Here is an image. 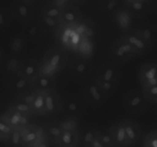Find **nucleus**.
I'll return each instance as SVG.
<instances>
[{
	"label": "nucleus",
	"instance_id": "obj_1",
	"mask_svg": "<svg viewBox=\"0 0 157 147\" xmlns=\"http://www.w3.org/2000/svg\"><path fill=\"white\" fill-rule=\"evenodd\" d=\"M68 58L65 49L58 46L50 47L41 61V74L56 77L67 66Z\"/></svg>",
	"mask_w": 157,
	"mask_h": 147
},
{
	"label": "nucleus",
	"instance_id": "obj_2",
	"mask_svg": "<svg viewBox=\"0 0 157 147\" xmlns=\"http://www.w3.org/2000/svg\"><path fill=\"white\" fill-rule=\"evenodd\" d=\"M109 55L116 63H126L139 55L137 51L123 37L117 38L109 47Z\"/></svg>",
	"mask_w": 157,
	"mask_h": 147
},
{
	"label": "nucleus",
	"instance_id": "obj_3",
	"mask_svg": "<svg viewBox=\"0 0 157 147\" xmlns=\"http://www.w3.org/2000/svg\"><path fill=\"white\" fill-rule=\"evenodd\" d=\"M149 101L142 89H132L124 94L122 104L126 111L131 114H140L147 109Z\"/></svg>",
	"mask_w": 157,
	"mask_h": 147
},
{
	"label": "nucleus",
	"instance_id": "obj_4",
	"mask_svg": "<svg viewBox=\"0 0 157 147\" xmlns=\"http://www.w3.org/2000/svg\"><path fill=\"white\" fill-rule=\"evenodd\" d=\"M57 40L64 49L77 51L82 37L77 32L74 26L61 24L55 33Z\"/></svg>",
	"mask_w": 157,
	"mask_h": 147
},
{
	"label": "nucleus",
	"instance_id": "obj_5",
	"mask_svg": "<svg viewBox=\"0 0 157 147\" xmlns=\"http://www.w3.org/2000/svg\"><path fill=\"white\" fill-rule=\"evenodd\" d=\"M82 95L84 100L92 107H101L108 100L94 79L87 81L84 84Z\"/></svg>",
	"mask_w": 157,
	"mask_h": 147
},
{
	"label": "nucleus",
	"instance_id": "obj_6",
	"mask_svg": "<svg viewBox=\"0 0 157 147\" xmlns=\"http://www.w3.org/2000/svg\"><path fill=\"white\" fill-rule=\"evenodd\" d=\"M14 19L23 24L31 23L35 16V8L32 1L15 0L11 6Z\"/></svg>",
	"mask_w": 157,
	"mask_h": 147
},
{
	"label": "nucleus",
	"instance_id": "obj_7",
	"mask_svg": "<svg viewBox=\"0 0 157 147\" xmlns=\"http://www.w3.org/2000/svg\"><path fill=\"white\" fill-rule=\"evenodd\" d=\"M94 66L90 59L78 56L68 61L67 70L72 77L78 80H87L93 72Z\"/></svg>",
	"mask_w": 157,
	"mask_h": 147
},
{
	"label": "nucleus",
	"instance_id": "obj_8",
	"mask_svg": "<svg viewBox=\"0 0 157 147\" xmlns=\"http://www.w3.org/2000/svg\"><path fill=\"white\" fill-rule=\"evenodd\" d=\"M21 135L23 147H35L41 142L48 139L44 126L35 123H31L22 129Z\"/></svg>",
	"mask_w": 157,
	"mask_h": 147
},
{
	"label": "nucleus",
	"instance_id": "obj_9",
	"mask_svg": "<svg viewBox=\"0 0 157 147\" xmlns=\"http://www.w3.org/2000/svg\"><path fill=\"white\" fill-rule=\"evenodd\" d=\"M137 79L141 87L157 84V61L150 60L141 64L138 67Z\"/></svg>",
	"mask_w": 157,
	"mask_h": 147
},
{
	"label": "nucleus",
	"instance_id": "obj_10",
	"mask_svg": "<svg viewBox=\"0 0 157 147\" xmlns=\"http://www.w3.org/2000/svg\"><path fill=\"white\" fill-rule=\"evenodd\" d=\"M94 79L101 81H120L121 70L114 61H105L98 67Z\"/></svg>",
	"mask_w": 157,
	"mask_h": 147
},
{
	"label": "nucleus",
	"instance_id": "obj_11",
	"mask_svg": "<svg viewBox=\"0 0 157 147\" xmlns=\"http://www.w3.org/2000/svg\"><path fill=\"white\" fill-rule=\"evenodd\" d=\"M0 117L6 119L14 129L22 130L32 123V116L25 115L13 109L8 107L7 110L1 113Z\"/></svg>",
	"mask_w": 157,
	"mask_h": 147
},
{
	"label": "nucleus",
	"instance_id": "obj_12",
	"mask_svg": "<svg viewBox=\"0 0 157 147\" xmlns=\"http://www.w3.org/2000/svg\"><path fill=\"white\" fill-rule=\"evenodd\" d=\"M111 18L117 28L122 31L123 33L131 30L133 28V23L135 18L125 6L118 9Z\"/></svg>",
	"mask_w": 157,
	"mask_h": 147
},
{
	"label": "nucleus",
	"instance_id": "obj_13",
	"mask_svg": "<svg viewBox=\"0 0 157 147\" xmlns=\"http://www.w3.org/2000/svg\"><path fill=\"white\" fill-rule=\"evenodd\" d=\"M7 87L9 90L15 93V95L25 93L34 88L32 81L18 74L9 76L7 81Z\"/></svg>",
	"mask_w": 157,
	"mask_h": 147
},
{
	"label": "nucleus",
	"instance_id": "obj_14",
	"mask_svg": "<svg viewBox=\"0 0 157 147\" xmlns=\"http://www.w3.org/2000/svg\"><path fill=\"white\" fill-rule=\"evenodd\" d=\"M46 105V116H53L61 113L64 107V100L56 89L44 93Z\"/></svg>",
	"mask_w": 157,
	"mask_h": 147
},
{
	"label": "nucleus",
	"instance_id": "obj_15",
	"mask_svg": "<svg viewBox=\"0 0 157 147\" xmlns=\"http://www.w3.org/2000/svg\"><path fill=\"white\" fill-rule=\"evenodd\" d=\"M126 41H128L139 53V55L147 53L151 48V46L141 37V35L136 32L134 28L128 32L123 33L122 36Z\"/></svg>",
	"mask_w": 157,
	"mask_h": 147
},
{
	"label": "nucleus",
	"instance_id": "obj_16",
	"mask_svg": "<svg viewBox=\"0 0 157 147\" xmlns=\"http://www.w3.org/2000/svg\"><path fill=\"white\" fill-rule=\"evenodd\" d=\"M41 74V61L35 58L22 60L18 74L33 81Z\"/></svg>",
	"mask_w": 157,
	"mask_h": 147
},
{
	"label": "nucleus",
	"instance_id": "obj_17",
	"mask_svg": "<svg viewBox=\"0 0 157 147\" xmlns=\"http://www.w3.org/2000/svg\"><path fill=\"white\" fill-rule=\"evenodd\" d=\"M64 107L63 110L67 113L69 116H79L84 111V102L80 96L77 95H69L63 99Z\"/></svg>",
	"mask_w": 157,
	"mask_h": 147
},
{
	"label": "nucleus",
	"instance_id": "obj_18",
	"mask_svg": "<svg viewBox=\"0 0 157 147\" xmlns=\"http://www.w3.org/2000/svg\"><path fill=\"white\" fill-rule=\"evenodd\" d=\"M83 18L81 11L77 5L71 4L62 9L60 21L61 24L75 26Z\"/></svg>",
	"mask_w": 157,
	"mask_h": 147
},
{
	"label": "nucleus",
	"instance_id": "obj_19",
	"mask_svg": "<svg viewBox=\"0 0 157 147\" xmlns=\"http://www.w3.org/2000/svg\"><path fill=\"white\" fill-rule=\"evenodd\" d=\"M109 131L116 147H129L124 119L113 123L109 128Z\"/></svg>",
	"mask_w": 157,
	"mask_h": 147
},
{
	"label": "nucleus",
	"instance_id": "obj_20",
	"mask_svg": "<svg viewBox=\"0 0 157 147\" xmlns=\"http://www.w3.org/2000/svg\"><path fill=\"white\" fill-rule=\"evenodd\" d=\"M124 123L127 133L128 145L129 147H131L136 145L142 136V128L136 121L132 119H124Z\"/></svg>",
	"mask_w": 157,
	"mask_h": 147
},
{
	"label": "nucleus",
	"instance_id": "obj_21",
	"mask_svg": "<svg viewBox=\"0 0 157 147\" xmlns=\"http://www.w3.org/2000/svg\"><path fill=\"white\" fill-rule=\"evenodd\" d=\"M75 30L84 38H88L95 41L98 35V28L96 24L90 19L83 18L75 26Z\"/></svg>",
	"mask_w": 157,
	"mask_h": 147
},
{
	"label": "nucleus",
	"instance_id": "obj_22",
	"mask_svg": "<svg viewBox=\"0 0 157 147\" xmlns=\"http://www.w3.org/2000/svg\"><path fill=\"white\" fill-rule=\"evenodd\" d=\"M80 143V130H64L55 145L57 147H78Z\"/></svg>",
	"mask_w": 157,
	"mask_h": 147
},
{
	"label": "nucleus",
	"instance_id": "obj_23",
	"mask_svg": "<svg viewBox=\"0 0 157 147\" xmlns=\"http://www.w3.org/2000/svg\"><path fill=\"white\" fill-rule=\"evenodd\" d=\"M125 6L131 12L135 18H140L145 16L150 10H152L150 0L126 2Z\"/></svg>",
	"mask_w": 157,
	"mask_h": 147
},
{
	"label": "nucleus",
	"instance_id": "obj_24",
	"mask_svg": "<svg viewBox=\"0 0 157 147\" xmlns=\"http://www.w3.org/2000/svg\"><path fill=\"white\" fill-rule=\"evenodd\" d=\"M134 29L151 47L155 45L157 41V27L156 25L145 23L135 27Z\"/></svg>",
	"mask_w": 157,
	"mask_h": 147
},
{
	"label": "nucleus",
	"instance_id": "obj_25",
	"mask_svg": "<svg viewBox=\"0 0 157 147\" xmlns=\"http://www.w3.org/2000/svg\"><path fill=\"white\" fill-rule=\"evenodd\" d=\"M33 87L38 91L47 92L56 89V77L40 74L33 81Z\"/></svg>",
	"mask_w": 157,
	"mask_h": 147
},
{
	"label": "nucleus",
	"instance_id": "obj_26",
	"mask_svg": "<svg viewBox=\"0 0 157 147\" xmlns=\"http://www.w3.org/2000/svg\"><path fill=\"white\" fill-rule=\"evenodd\" d=\"M38 22L42 32L45 34L55 33L58 27L61 25L60 18H52L41 14L39 15Z\"/></svg>",
	"mask_w": 157,
	"mask_h": 147
},
{
	"label": "nucleus",
	"instance_id": "obj_27",
	"mask_svg": "<svg viewBox=\"0 0 157 147\" xmlns=\"http://www.w3.org/2000/svg\"><path fill=\"white\" fill-rule=\"evenodd\" d=\"M76 52L78 56L90 59L95 52V41L88 38H82Z\"/></svg>",
	"mask_w": 157,
	"mask_h": 147
},
{
	"label": "nucleus",
	"instance_id": "obj_28",
	"mask_svg": "<svg viewBox=\"0 0 157 147\" xmlns=\"http://www.w3.org/2000/svg\"><path fill=\"white\" fill-rule=\"evenodd\" d=\"M98 5L103 13L110 16L123 6L122 0H99Z\"/></svg>",
	"mask_w": 157,
	"mask_h": 147
},
{
	"label": "nucleus",
	"instance_id": "obj_29",
	"mask_svg": "<svg viewBox=\"0 0 157 147\" xmlns=\"http://www.w3.org/2000/svg\"><path fill=\"white\" fill-rule=\"evenodd\" d=\"M81 144L83 147H90L94 141L98 138V127L87 126L80 130Z\"/></svg>",
	"mask_w": 157,
	"mask_h": 147
},
{
	"label": "nucleus",
	"instance_id": "obj_30",
	"mask_svg": "<svg viewBox=\"0 0 157 147\" xmlns=\"http://www.w3.org/2000/svg\"><path fill=\"white\" fill-rule=\"evenodd\" d=\"M34 116H46V105L44 92L37 90L35 100L32 105Z\"/></svg>",
	"mask_w": 157,
	"mask_h": 147
},
{
	"label": "nucleus",
	"instance_id": "obj_31",
	"mask_svg": "<svg viewBox=\"0 0 157 147\" xmlns=\"http://www.w3.org/2000/svg\"><path fill=\"white\" fill-rule=\"evenodd\" d=\"M44 126V129H45L46 133H47L49 140H50V142H52V144L55 145V143L56 142V141L59 139V137L61 136V135L62 134L64 130H63L62 128L60 126L58 121L48 123L47 125Z\"/></svg>",
	"mask_w": 157,
	"mask_h": 147
},
{
	"label": "nucleus",
	"instance_id": "obj_32",
	"mask_svg": "<svg viewBox=\"0 0 157 147\" xmlns=\"http://www.w3.org/2000/svg\"><path fill=\"white\" fill-rule=\"evenodd\" d=\"M13 19L11 9L2 6L0 9V30L2 32L7 31L10 28Z\"/></svg>",
	"mask_w": 157,
	"mask_h": 147
},
{
	"label": "nucleus",
	"instance_id": "obj_33",
	"mask_svg": "<svg viewBox=\"0 0 157 147\" xmlns=\"http://www.w3.org/2000/svg\"><path fill=\"white\" fill-rule=\"evenodd\" d=\"M58 123L64 131V130H79V116L67 115L65 118L62 119L61 120H58Z\"/></svg>",
	"mask_w": 157,
	"mask_h": 147
},
{
	"label": "nucleus",
	"instance_id": "obj_34",
	"mask_svg": "<svg viewBox=\"0 0 157 147\" xmlns=\"http://www.w3.org/2000/svg\"><path fill=\"white\" fill-rule=\"evenodd\" d=\"M14 130L15 129L6 119L0 117V140L2 143L7 145Z\"/></svg>",
	"mask_w": 157,
	"mask_h": 147
},
{
	"label": "nucleus",
	"instance_id": "obj_35",
	"mask_svg": "<svg viewBox=\"0 0 157 147\" xmlns=\"http://www.w3.org/2000/svg\"><path fill=\"white\" fill-rule=\"evenodd\" d=\"M61 12H62V9L54 4L52 1H50L43 6L40 14L46 15V16L52 17V18H60Z\"/></svg>",
	"mask_w": 157,
	"mask_h": 147
},
{
	"label": "nucleus",
	"instance_id": "obj_36",
	"mask_svg": "<svg viewBox=\"0 0 157 147\" xmlns=\"http://www.w3.org/2000/svg\"><path fill=\"white\" fill-rule=\"evenodd\" d=\"M21 62H22V60H20L19 58H15V57L9 58L5 63V70L10 76L17 74L21 68Z\"/></svg>",
	"mask_w": 157,
	"mask_h": 147
},
{
	"label": "nucleus",
	"instance_id": "obj_37",
	"mask_svg": "<svg viewBox=\"0 0 157 147\" xmlns=\"http://www.w3.org/2000/svg\"><path fill=\"white\" fill-rule=\"evenodd\" d=\"M9 107L22 113V114L29 115V116H34L33 113H32V107L30 105L22 102V101L18 100L15 99V98H13L12 100L11 101L9 105Z\"/></svg>",
	"mask_w": 157,
	"mask_h": 147
},
{
	"label": "nucleus",
	"instance_id": "obj_38",
	"mask_svg": "<svg viewBox=\"0 0 157 147\" xmlns=\"http://www.w3.org/2000/svg\"><path fill=\"white\" fill-rule=\"evenodd\" d=\"M95 81H97L99 87H101V90L104 92V93L108 99L116 91L120 82V81H97V80Z\"/></svg>",
	"mask_w": 157,
	"mask_h": 147
},
{
	"label": "nucleus",
	"instance_id": "obj_39",
	"mask_svg": "<svg viewBox=\"0 0 157 147\" xmlns=\"http://www.w3.org/2000/svg\"><path fill=\"white\" fill-rule=\"evenodd\" d=\"M25 44V37L21 35H17L12 38L9 42V49L12 53H20L23 50Z\"/></svg>",
	"mask_w": 157,
	"mask_h": 147
},
{
	"label": "nucleus",
	"instance_id": "obj_40",
	"mask_svg": "<svg viewBox=\"0 0 157 147\" xmlns=\"http://www.w3.org/2000/svg\"><path fill=\"white\" fill-rule=\"evenodd\" d=\"M98 138L103 144L107 147H116L114 142L110 135L109 129L98 128Z\"/></svg>",
	"mask_w": 157,
	"mask_h": 147
},
{
	"label": "nucleus",
	"instance_id": "obj_41",
	"mask_svg": "<svg viewBox=\"0 0 157 147\" xmlns=\"http://www.w3.org/2000/svg\"><path fill=\"white\" fill-rule=\"evenodd\" d=\"M9 147H23L22 135H21V130L15 129L11 135L9 143L7 144Z\"/></svg>",
	"mask_w": 157,
	"mask_h": 147
},
{
	"label": "nucleus",
	"instance_id": "obj_42",
	"mask_svg": "<svg viewBox=\"0 0 157 147\" xmlns=\"http://www.w3.org/2000/svg\"><path fill=\"white\" fill-rule=\"evenodd\" d=\"M141 89L149 103L157 104V84L148 87H141Z\"/></svg>",
	"mask_w": 157,
	"mask_h": 147
},
{
	"label": "nucleus",
	"instance_id": "obj_43",
	"mask_svg": "<svg viewBox=\"0 0 157 147\" xmlns=\"http://www.w3.org/2000/svg\"><path fill=\"white\" fill-rule=\"evenodd\" d=\"M36 93H37V90L33 88L32 90L25 92V93L15 95V96L14 98L18 100L22 101V102L25 103V104H29V105H30L31 107H32V104H33L34 100H35Z\"/></svg>",
	"mask_w": 157,
	"mask_h": 147
},
{
	"label": "nucleus",
	"instance_id": "obj_44",
	"mask_svg": "<svg viewBox=\"0 0 157 147\" xmlns=\"http://www.w3.org/2000/svg\"><path fill=\"white\" fill-rule=\"evenodd\" d=\"M144 147H157V130H152L146 135Z\"/></svg>",
	"mask_w": 157,
	"mask_h": 147
},
{
	"label": "nucleus",
	"instance_id": "obj_45",
	"mask_svg": "<svg viewBox=\"0 0 157 147\" xmlns=\"http://www.w3.org/2000/svg\"><path fill=\"white\" fill-rule=\"evenodd\" d=\"M40 32H42L39 24L37 22V24H31V26H28L25 30V37H27L29 38H38Z\"/></svg>",
	"mask_w": 157,
	"mask_h": 147
},
{
	"label": "nucleus",
	"instance_id": "obj_46",
	"mask_svg": "<svg viewBox=\"0 0 157 147\" xmlns=\"http://www.w3.org/2000/svg\"><path fill=\"white\" fill-rule=\"evenodd\" d=\"M51 1H52L54 4L56 5L57 6L61 8V9H64V8H66L67 6H70V5L71 4H74L72 0H51Z\"/></svg>",
	"mask_w": 157,
	"mask_h": 147
},
{
	"label": "nucleus",
	"instance_id": "obj_47",
	"mask_svg": "<svg viewBox=\"0 0 157 147\" xmlns=\"http://www.w3.org/2000/svg\"><path fill=\"white\" fill-rule=\"evenodd\" d=\"M52 142H50V140H49L48 139H45V140L42 141V142H41L40 143H38V145H35V147H52Z\"/></svg>",
	"mask_w": 157,
	"mask_h": 147
},
{
	"label": "nucleus",
	"instance_id": "obj_48",
	"mask_svg": "<svg viewBox=\"0 0 157 147\" xmlns=\"http://www.w3.org/2000/svg\"><path fill=\"white\" fill-rule=\"evenodd\" d=\"M90 147H107V146H106L104 144H103L102 142L98 139V138H97V139L94 141L93 143L91 144Z\"/></svg>",
	"mask_w": 157,
	"mask_h": 147
},
{
	"label": "nucleus",
	"instance_id": "obj_49",
	"mask_svg": "<svg viewBox=\"0 0 157 147\" xmlns=\"http://www.w3.org/2000/svg\"><path fill=\"white\" fill-rule=\"evenodd\" d=\"M150 4H151L152 10L157 13V0H150Z\"/></svg>",
	"mask_w": 157,
	"mask_h": 147
},
{
	"label": "nucleus",
	"instance_id": "obj_50",
	"mask_svg": "<svg viewBox=\"0 0 157 147\" xmlns=\"http://www.w3.org/2000/svg\"><path fill=\"white\" fill-rule=\"evenodd\" d=\"M72 1H73V3L75 5H81L85 2L87 0H72Z\"/></svg>",
	"mask_w": 157,
	"mask_h": 147
},
{
	"label": "nucleus",
	"instance_id": "obj_51",
	"mask_svg": "<svg viewBox=\"0 0 157 147\" xmlns=\"http://www.w3.org/2000/svg\"><path fill=\"white\" fill-rule=\"evenodd\" d=\"M124 2H136V1H141V0H124Z\"/></svg>",
	"mask_w": 157,
	"mask_h": 147
},
{
	"label": "nucleus",
	"instance_id": "obj_52",
	"mask_svg": "<svg viewBox=\"0 0 157 147\" xmlns=\"http://www.w3.org/2000/svg\"><path fill=\"white\" fill-rule=\"evenodd\" d=\"M29 1H32V0H29Z\"/></svg>",
	"mask_w": 157,
	"mask_h": 147
}]
</instances>
